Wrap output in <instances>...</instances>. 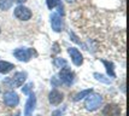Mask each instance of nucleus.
<instances>
[{
  "label": "nucleus",
  "instance_id": "nucleus-1",
  "mask_svg": "<svg viewBox=\"0 0 129 116\" xmlns=\"http://www.w3.org/2000/svg\"><path fill=\"white\" fill-rule=\"evenodd\" d=\"M13 15L16 17L17 19H19V21H22V22H27L29 21L31 16H33V12L31 10L27 7V6H23V5H18L15 9V11H13Z\"/></svg>",
  "mask_w": 129,
  "mask_h": 116
},
{
  "label": "nucleus",
  "instance_id": "nucleus-2",
  "mask_svg": "<svg viewBox=\"0 0 129 116\" xmlns=\"http://www.w3.org/2000/svg\"><path fill=\"white\" fill-rule=\"evenodd\" d=\"M101 97L99 94H88V98L84 102V106L90 111L96 110L101 104Z\"/></svg>",
  "mask_w": 129,
  "mask_h": 116
},
{
  "label": "nucleus",
  "instance_id": "nucleus-3",
  "mask_svg": "<svg viewBox=\"0 0 129 116\" xmlns=\"http://www.w3.org/2000/svg\"><path fill=\"white\" fill-rule=\"evenodd\" d=\"M25 77H27V74L25 73H17L16 75L9 80H6L5 82L9 83L11 87H19L22 86L23 82L25 81Z\"/></svg>",
  "mask_w": 129,
  "mask_h": 116
},
{
  "label": "nucleus",
  "instance_id": "nucleus-4",
  "mask_svg": "<svg viewBox=\"0 0 129 116\" xmlns=\"http://www.w3.org/2000/svg\"><path fill=\"white\" fill-rule=\"evenodd\" d=\"M121 108L116 104H107L103 109V116H119Z\"/></svg>",
  "mask_w": 129,
  "mask_h": 116
},
{
  "label": "nucleus",
  "instance_id": "nucleus-5",
  "mask_svg": "<svg viewBox=\"0 0 129 116\" xmlns=\"http://www.w3.org/2000/svg\"><path fill=\"white\" fill-rule=\"evenodd\" d=\"M13 55L16 56L17 59L19 61H24V62H28L30 59V57L33 55V50L31 49H18L13 52Z\"/></svg>",
  "mask_w": 129,
  "mask_h": 116
},
{
  "label": "nucleus",
  "instance_id": "nucleus-6",
  "mask_svg": "<svg viewBox=\"0 0 129 116\" xmlns=\"http://www.w3.org/2000/svg\"><path fill=\"white\" fill-rule=\"evenodd\" d=\"M18 102H19V98L15 92H7L4 96V103L7 106H16L18 104Z\"/></svg>",
  "mask_w": 129,
  "mask_h": 116
},
{
  "label": "nucleus",
  "instance_id": "nucleus-7",
  "mask_svg": "<svg viewBox=\"0 0 129 116\" xmlns=\"http://www.w3.org/2000/svg\"><path fill=\"white\" fill-rule=\"evenodd\" d=\"M74 80V74L71 73L70 69H68L67 66L60 72V81L65 85H71Z\"/></svg>",
  "mask_w": 129,
  "mask_h": 116
},
{
  "label": "nucleus",
  "instance_id": "nucleus-8",
  "mask_svg": "<svg viewBox=\"0 0 129 116\" xmlns=\"http://www.w3.org/2000/svg\"><path fill=\"white\" fill-rule=\"evenodd\" d=\"M69 53L71 56V59H73L74 64L75 65H81L82 64V62H83V58H82V55L80 53V51L77 49H69Z\"/></svg>",
  "mask_w": 129,
  "mask_h": 116
},
{
  "label": "nucleus",
  "instance_id": "nucleus-9",
  "mask_svg": "<svg viewBox=\"0 0 129 116\" xmlns=\"http://www.w3.org/2000/svg\"><path fill=\"white\" fill-rule=\"evenodd\" d=\"M48 99H50L51 104H53V105L60 104V103H62V100H63V93H60V92H59V91H57V89H53V91L50 93Z\"/></svg>",
  "mask_w": 129,
  "mask_h": 116
},
{
  "label": "nucleus",
  "instance_id": "nucleus-10",
  "mask_svg": "<svg viewBox=\"0 0 129 116\" xmlns=\"http://www.w3.org/2000/svg\"><path fill=\"white\" fill-rule=\"evenodd\" d=\"M34 106H35V97H34V94H31V96H30V98L28 99V102H27V104H25L24 115L25 116L31 115V112H33V110H34Z\"/></svg>",
  "mask_w": 129,
  "mask_h": 116
},
{
  "label": "nucleus",
  "instance_id": "nucleus-11",
  "mask_svg": "<svg viewBox=\"0 0 129 116\" xmlns=\"http://www.w3.org/2000/svg\"><path fill=\"white\" fill-rule=\"evenodd\" d=\"M51 23H52V28H53L56 32H60V29H62V19H60V17L58 16L57 13H54V15L52 16Z\"/></svg>",
  "mask_w": 129,
  "mask_h": 116
},
{
  "label": "nucleus",
  "instance_id": "nucleus-12",
  "mask_svg": "<svg viewBox=\"0 0 129 116\" xmlns=\"http://www.w3.org/2000/svg\"><path fill=\"white\" fill-rule=\"evenodd\" d=\"M13 68H15V65L11 64V63H7V62H0V73H3V74H7L9 72H11Z\"/></svg>",
  "mask_w": 129,
  "mask_h": 116
},
{
  "label": "nucleus",
  "instance_id": "nucleus-13",
  "mask_svg": "<svg viewBox=\"0 0 129 116\" xmlns=\"http://www.w3.org/2000/svg\"><path fill=\"white\" fill-rule=\"evenodd\" d=\"M12 4H13L12 0H0V9L6 11V10H9L11 7Z\"/></svg>",
  "mask_w": 129,
  "mask_h": 116
},
{
  "label": "nucleus",
  "instance_id": "nucleus-14",
  "mask_svg": "<svg viewBox=\"0 0 129 116\" xmlns=\"http://www.w3.org/2000/svg\"><path fill=\"white\" fill-rule=\"evenodd\" d=\"M47 5H48L50 9H53L54 6H59V7H62L60 0H47Z\"/></svg>",
  "mask_w": 129,
  "mask_h": 116
},
{
  "label": "nucleus",
  "instance_id": "nucleus-15",
  "mask_svg": "<svg viewBox=\"0 0 129 116\" xmlns=\"http://www.w3.org/2000/svg\"><path fill=\"white\" fill-rule=\"evenodd\" d=\"M92 93V89H86V91H82L81 93H79L76 97H75V100H80L82 99V98H84V96H88V94Z\"/></svg>",
  "mask_w": 129,
  "mask_h": 116
},
{
  "label": "nucleus",
  "instance_id": "nucleus-16",
  "mask_svg": "<svg viewBox=\"0 0 129 116\" xmlns=\"http://www.w3.org/2000/svg\"><path fill=\"white\" fill-rule=\"evenodd\" d=\"M104 64L107 66V73L111 75V76H115V74H113V68H112V64H109L107 62L104 61Z\"/></svg>",
  "mask_w": 129,
  "mask_h": 116
},
{
  "label": "nucleus",
  "instance_id": "nucleus-17",
  "mask_svg": "<svg viewBox=\"0 0 129 116\" xmlns=\"http://www.w3.org/2000/svg\"><path fill=\"white\" fill-rule=\"evenodd\" d=\"M54 64H56V65H58V66H60V68H62V65H67V63H65V61H64V59H62V58H57L56 59V62H54Z\"/></svg>",
  "mask_w": 129,
  "mask_h": 116
},
{
  "label": "nucleus",
  "instance_id": "nucleus-18",
  "mask_svg": "<svg viewBox=\"0 0 129 116\" xmlns=\"http://www.w3.org/2000/svg\"><path fill=\"white\" fill-rule=\"evenodd\" d=\"M95 76H96V79H98V80H101L103 82H106V83L110 82L109 80H106V79L104 77V75H99V74H95Z\"/></svg>",
  "mask_w": 129,
  "mask_h": 116
},
{
  "label": "nucleus",
  "instance_id": "nucleus-19",
  "mask_svg": "<svg viewBox=\"0 0 129 116\" xmlns=\"http://www.w3.org/2000/svg\"><path fill=\"white\" fill-rule=\"evenodd\" d=\"M31 88V83H29V85H27L24 88H23V93H25V94H28L29 93V89Z\"/></svg>",
  "mask_w": 129,
  "mask_h": 116
},
{
  "label": "nucleus",
  "instance_id": "nucleus-20",
  "mask_svg": "<svg viewBox=\"0 0 129 116\" xmlns=\"http://www.w3.org/2000/svg\"><path fill=\"white\" fill-rule=\"evenodd\" d=\"M51 116H62V111L60 110H56V111H53L52 112V115Z\"/></svg>",
  "mask_w": 129,
  "mask_h": 116
},
{
  "label": "nucleus",
  "instance_id": "nucleus-21",
  "mask_svg": "<svg viewBox=\"0 0 129 116\" xmlns=\"http://www.w3.org/2000/svg\"><path fill=\"white\" fill-rule=\"evenodd\" d=\"M12 1H16L18 4H21V3H24V1H27V0H12Z\"/></svg>",
  "mask_w": 129,
  "mask_h": 116
},
{
  "label": "nucleus",
  "instance_id": "nucleus-22",
  "mask_svg": "<svg viewBox=\"0 0 129 116\" xmlns=\"http://www.w3.org/2000/svg\"><path fill=\"white\" fill-rule=\"evenodd\" d=\"M68 1H69V3H71V1H75V0H68Z\"/></svg>",
  "mask_w": 129,
  "mask_h": 116
},
{
  "label": "nucleus",
  "instance_id": "nucleus-23",
  "mask_svg": "<svg viewBox=\"0 0 129 116\" xmlns=\"http://www.w3.org/2000/svg\"><path fill=\"white\" fill-rule=\"evenodd\" d=\"M16 116H19V114H17V115H16Z\"/></svg>",
  "mask_w": 129,
  "mask_h": 116
},
{
  "label": "nucleus",
  "instance_id": "nucleus-24",
  "mask_svg": "<svg viewBox=\"0 0 129 116\" xmlns=\"http://www.w3.org/2000/svg\"><path fill=\"white\" fill-rule=\"evenodd\" d=\"M0 32H1V29H0Z\"/></svg>",
  "mask_w": 129,
  "mask_h": 116
}]
</instances>
